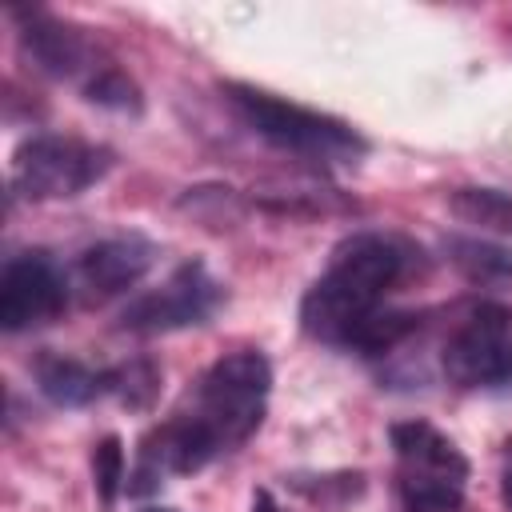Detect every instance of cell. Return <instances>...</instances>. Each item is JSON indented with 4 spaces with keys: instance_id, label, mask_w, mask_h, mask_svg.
<instances>
[{
    "instance_id": "1",
    "label": "cell",
    "mask_w": 512,
    "mask_h": 512,
    "mask_svg": "<svg viewBox=\"0 0 512 512\" xmlns=\"http://www.w3.org/2000/svg\"><path fill=\"white\" fill-rule=\"evenodd\" d=\"M404 248L380 232H356L332 248L328 272L304 292L300 324L308 336L344 344V336L380 308L384 292L404 276Z\"/></svg>"
},
{
    "instance_id": "2",
    "label": "cell",
    "mask_w": 512,
    "mask_h": 512,
    "mask_svg": "<svg viewBox=\"0 0 512 512\" xmlns=\"http://www.w3.org/2000/svg\"><path fill=\"white\" fill-rule=\"evenodd\" d=\"M268 392H272V364L260 352L244 348V352L220 356L208 368L196 392V408L188 416L216 440L220 452H228L260 428Z\"/></svg>"
},
{
    "instance_id": "3",
    "label": "cell",
    "mask_w": 512,
    "mask_h": 512,
    "mask_svg": "<svg viewBox=\"0 0 512 512\" xmlns=\"http://www.w3.org/2000/svg\"><path fill=\"white\" fill-rule=\"evenodd\" d=\"M388 436L400 464L396 480H400L404 512H460L464 480H468L464 452L428 420L392 424Z\"/></svg>"
},
{
    "instance_id": "4",
    "label": "cell",
    "mask_w": 512,
    "mask_h": 512,
    "mask_svg": "<svg viewBox=\"0 0 512 512\" xmlns=\"http://www.w3.org/2000/svg\"><path fill=\"white\" fill-rule=\"evenodd\" d=\"M224 96L256 136H264L268 144H276L284 152L356 156L364 148V140L344 120L324 116V112L304 108V104H292L276 92H264V88H252V84H224Z\"/></svg>"
},
{
    "instance_id": "5",
    "label": "cell",
    "mask_w": 512,
    "mask_h": 512,
    "mask_svg": "<svg viewBox=\"0 0 512 512\" xmlns=\"http://www.w3.org/2000/svg\"><path fill=\"white\" fill-rule=\"evenodd\" d=\"M112 168L104 144L76 136H32L12 156V192L24 200H68L100 184Z\"/></svg>"
},
{
    "instance_id": "6",
    "label": "cell",
    "mask_w": 512,
    "mask_h": 512,
    "mask_svg": "<svg viewBox=\"0 0 512 512\" xmlns=\"http://www.w3.org/2000/svg\"><path fill=\"white\" fill-rule=\"evenodd\" d=\"M444 376L456 388H500L512 384V324L504 308L480 304L440 352Z\"/></svg>"
},
{
    "instance_id": "7",
    "label": "cell",
    "mask_w": 512,
    "mask_h": 512,
    "mask_svg": "<svg viewBox=\"0 0 512 512\" xmlns=\"http://www.w3.org/2000/svg\"><path fill=\"white\" fill-rule=\"evenodd\" d=\"M220 296H224V288L208 276L204 264L192 260V264H180L156 292L136 296L124 308L120 324L128 332H148V336L152 332H176L188 324H204L216 312Z\"/></svg>"
},
{
    "instance_id": "8",
    "label": "cell",
    "mask_w": 512,
    "mask_h": 512,
    "mask_svg": "<svg viewBox=\"0 0 512 512\" xmlns=\"http://www.w3.org/2000/svg\"><path fill=\"white\" fill-rule=\"evenodd\" d=\"M68 304V276L48 252L12 256L0 272V328L28 332L56 320Z\"/></svg>"
},
{
    "instance_id": "9",
    "label": "cell",
    "mask_w": 512,
    "mask_h": 512,
    "mask_svg": "<svg viewBox=\"0 0 512 512\" xmlns=\"http://www.w3.org/2000/svg\"><path fill=\"white\" fill-rule=\"evenodd\" d=\"M156 260V244L144 240V236H108V240H96L88 244L80 256H76V288L84 292V300H108V296H120L124 288L140 284L144 272L152 268Z\"/></svg>"
},
{
    "instance_id": "10",
    "label": "cell",
    "mask_w": 512,
    "mask_h": 512,
    "mask_svg": "<svg viewBox=\"0 0 512 512\" xmlns=\"http://www.w3.org/2000/svg\"><path fill=\"white\" fill-rule=\"evenodd\" d=\"M20 52L28 56V64L44 76L56 80H72L80 72H96L92 64V44L84 40L80 28L48 16V12H24L20 16Z\"/></svg>"
},
{
    "instance_id": "11",
    "label": "cell",
    "mask_w": 512,
    "mask_h": 512,
    "mask_svg": "<svg viewBox=\"0 0 512 512\" xmlns=\"http://www.w3.org/2000/svg\"><path fill=\"white\" fill-rule=\"evenodd\" d=\"M36 384L52 404L80 408V404H92L96 396L108 392V372H96V368H88L72 356L48 352V356L36 360Z\"/></svg>"
},
{
    "instance_id": "12",
    "label": "cell",
    "mask_w": 512,
    "mask_h": 512,
    "mask_svg": "<svg viewBox=\"0 0 512 512\" xmlns=\"http://www.w3.org/2000/svg\"><path fill=\"white\" fill-rule=\"evenodd\" d=\"M444 248H448L452 268L468 284H476V288H508L512 284V248H504L496 240H480V236H452Z\"/></svg>"
},
{
    "instance_id": "13",
    "label": "cell",
    "mask_w": 512,
    "mask_h": 512,
    "mask_svg": "<svg viewBox=\"0 0 512 512\" xmlns=\"http://www.w3.org/2000/svg\"><path fill=\"white\" fill-rule=\"evenodd\" d=\"M448 208L456 220L480 228V232H496V236H512V196L500 188H480V184H464L448 196Z\"/></svg>"
},
{
    "instance_id": "14",
    "label": "cell",
    "mask_w": 512,
    "mask_h": 512,
    "mask_svg": "<svg viewBox=\"0 0 512 512\" xmlns=\"http://www.w3.org/2000/svg\"><path fill=\"white\" fill-rule=\"evenodd\" d=\"M412 328H416V316H412V312L376 308V312H368V316L344 336V348H356V352H364V356H380V352L396 348Z\"/></svg>"
},
{
    "instance_id": "15",
    "label": "cell",
    "mask_w": 512,
    "mask_h": 512,
    "mask_svg": "<svg viewBox=\"0 0 512 512\" xmlns=\"http://www.w3.org/2000/svg\"><path fill=\"white\" fill-rule=\"evenodd\" d=\"M84 96L100 108H112V112H140L144 100H140V88L128 72L112 68V64H100L88 80H84Z\"/></svg>"
},
{
    "instance_id": "16",
    "label": "cell",
    "mask_w": 512,
    "mask_h": 512,
    "mask_svg": "<svg viewBox=\"0 0 512 512\" xmlns=\"http://www.w3.org/2000/svg\"><path fill=\"white\" fill-rule=\"evenodd\" d=\"M108 392H116L128 408H152V400L160 396V372L152 360H132L108 372Z\"/></svg>"
},
{
    "instance_id": "17",
    "label": "cell",
    "mask_w": 512,
    "mask_h": 512,
    "mask_svg": "<svg viewBox=\"0 0 512 512\" xmlns=\"http://www.w3.org/2000/svg\"><path fill=\"white\" fill-rule=\"evenodd\" d=\"M92 484H96L100 504L112 508L120 488H124V444H120V436H104L92 448Z\"/></svg>"
},
{
    "instance_id": "18",
    "label": "cell",
    "mask_w": 512,
    "mask_h": 512,
    "mask_svg": "<svg viewBox=\"0 0 512 512\" xmlns=\"http://www.w3.org/2000/svg\"><path fill=\"white\" fill-rule=\"evenodd\" d=\"M252 512H284V508L272 500L268 488H260V492H252Z\"/></svg>"
},
{
    "instance_id": "19",
    "label": "cell",
    "mask_w": 512,
    "mask_h": 512,
    "mask_svg": "<svg viewBox=\"0 0 512 512\" xmlns=\"http://www.w3.org/2000/svg\"><path fill=\"white\" fill-rule=\"evenodd\" d=\"M140 512H176V508H140Z\"/></svg>"
}]
</instances>
